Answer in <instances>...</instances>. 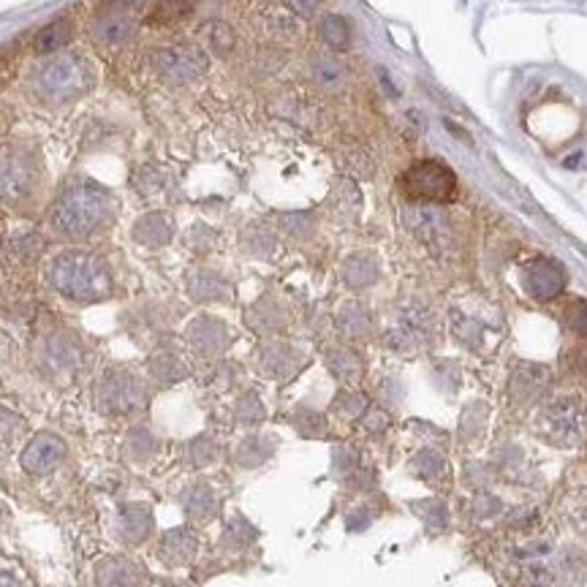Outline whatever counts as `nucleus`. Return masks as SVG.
<instances>
[{"label":"nucleus","instance_id":"obj_1","mask_svg":"<svg viewBox=\"0 0 587 587\" xmlns=\"http://www.w3.org/2000/svg\"><path fill=\"white\" fill-rule=\"evenodd\" d=\"M49 280L74 302H98L112 291V275L104 259L84 251L60 253L49 267Z\"/></svg>","mask_w":587,"mask_h":587},{"label":"nucleus","instance_id":"obj_2","mask_svg":"<svg viewBox=\"0 0 587 587\" xmlns=\"http://www.w3.org/2000/svg\"><path fill=\"white\" fill-rule=\"evenodd\" d=\"M112 215V196L98 188L95 182H79L68 188L52 213V226L71 239L90 237L95 229H101Z\"/></svg>","mask_w":587,"mask_h":587},{"label":"nucleus","instance_id":"obj_3","mask_svg":"<svg viewBox=\"0 0 587 587\" xmlns=\"http://www.w3.org/2000/svg\"><path fill=\"white\" fill-rule=\"evenodd\" d=\"M400 182L411 199H419V202H452L457 196L454 172L444 161H435V158L416 161L403 174Z\"/></svg>","mask_w":587,"mask_h":587},{"label":"nucleus","instance_id":"obj_4","mask_svg":"<svg viewBox=\"0 0 587 587\" xmlns=\"http://www.w3.org/2000/svg\"><path fill=\"white\" fill-rule=\"evenodd\" d=\"M36 82H38L41 95H46L49 101H71V98L82 95L90 87L92 71L82 58L66 55L44 66Z\"/></svg>","mask_w":587,"mask_h":587},{"label":"nucleus","instance_id":"obj_5","mask_svg":"<svg viewBox=\"0 0 587 587\" xmlns=\"http://www.w3.org/2000/svg\"><path fill=\"white\" fill-rule=\"evenodd\" d=\"M544 427L552 438L563 440V444H574L584 435L587 427V411L579 398L574 395H558L544 406Z\"/></svg>","mask_w":587,"mask_h":587},{"label":"nucleus","instance_id":"obj_6","mask_svg":"<svg viewBox=\"0 0 587 587\" xmlns=\"http://www.w3.org/2000/svg\"><path fill=\"white\" fill-rule=\"evenodd\" d=\"M153 68L164 82L185 84L199 74H205L207 60L199 49H193V46H169V49H158L153 55Z\"/></svg>","mask_w":587,"mask_h":587},{"label":"nucleus","instance_id":"obj_7","mask_svg":"<svg viewBox=\"0 0 587 587\" xmlns=\"http://www.w3.org/2000/svg\"><path fill=\"white\" fill-rule=\"evenodd\" d=\"M141 403V383L128 370H112L98 383V406L109 414L133 411Z\"/></svg>","mask_w":587,"mask_h":587},{"label":"nucleus","instance_id":"obj_8","mask_svg":"<svg viewBox=\"0 0 587 587\" xmlns=\"http://www.w3.org/2000/svg\"><path fill=\"white\" fill-rule=\"evenodd\" d=\"M525 288L533 300L538 302H550L560 297L566 288V272L558 261L550 259H538L525 269Z\"/></svg>","mask_w":587,"mask_h":587},{"label":"nucleus","instance_id":"obj_9","mask_svg":"<svg viewBox=\"0 0 587 587\" xmlns=\"http://www.w3.org/2000/svg\"><path fill=\"white\" fill-rule=\"evenodd\" d=\"M63 457H66V444L58 435H38L22 452V468L30 476H46L60 465Z\"/></svg>","mask_w":587,"mask_h":587},{"label":"nucleus","instance_id":"obj_10","mask_svg":"<svg viewBox=\"0 0 587 587\" xmlns=\"http://www.w3.org/2000/svg\"><path fill=\"white\" fill-rule=\"evenodd\" d=\"M139 579H141L139 568L123 558H109L98 566V584L101 587H136Z\"/></svg>","mask_w":587,"mask_h":587},{"label":"nucleus","instance_id":"obj_11","mask_svg":"<svg viewBox=\"0 0 587 587\" xmlns=\"http://www.w3.org/2000/svg\"><path fill=\"white\" fill-rule=\"evenodd\" d=\"M150 522H153V517L144 506H125L117 514V533L123 542L133 544V542H141V538L150 533Z\"/></svg>","mask_w":587,"mask_h":587},{"label":"nucleus","instance_id":"obj_12","mask_svg":"<svg viewBox=\"0 0 587 587\" xmlns=\"http://www.w3.org/2000/svg\"><path fill=\"white\" fill-rule=\"evenodd\" d=\"M28 185H30V177H28V169L14 164V161H6L0 164V199H22L28 193Z\"/></svg>","mask_w":587,"mask_h":587},{"label":"nucleus","instance_id":"obj_13","mask_svg":"<svg viewBox=\"0 0 587 587\" xmlns=\"http://www.w3.org/2000/svg\"><path fill=\"white\" fill-rule=\"evenodd\" d=\"M133 237L141 242V245H164V242H169V237H172V223L166 221V215H144L139 223H136V229H133Z\"/></svg>","mask_w":587,"mask_h":587},{"label":"nucleus","instance_id":"obj_14","mask_svg":"<svg viewBox=\"0 0 587 587\" xmlns=\"http://www.w3.org/2000/svg\"><path fill=\"white\" fill-rule=\"evenodd\" d=\"M196 550V538L188 530H172L169 535H164L161 542V558L169 563H182L193 555Z\"/></svg>","mask_w":587,"mask_h":587},{"label":"nucleus","instance_id":"obj_15","mask_svg":"<svg viewBox=\"0 0 587 587\" xmlns=\"http://www.w3.org/2000/svg\"><path fill=\"white\" fill-rule=\"evenodd\" d=\"M131 33H133L131 20L117 17V14H107L92 25V36L98 41H107V44H120V41L131 38Z\"/></svg>","mask_w":587,"mask_h":587},{"label":"nucleus","instance_id":"obj_16","mask_svg":"<svg viewBox=\"0 0 587 587\" xmlns=\"http://www.w3.org/2000/svg\"><path fill=\"white\" fill-rule=\"evenodd\" d=\"M318 36L324 44H329L332 49H346L351 44V25L337 17V14H326L318 22Z\"/></svg>","mask_w":587,"mask_h":587},{"label":"nucleus","instance_id":"obj_17","mask_svg":"<svg viewBox=\"0 0 587 587\" xmlns=\"http://www.w3.org/2000/svg\"><path fill=\"white\" fill-rule=\"evenodd\" d=\"M68 41H71V25L66 20H58L52 25H46L36 36V49H38V52H55V49L66 46Z\"/></svg>","mask_w":587,"mask_h":587},{"label":"nucleus","instance_id":"obj_18","mask_svg":"<svg viewBox=\"0 0 587 587\" xmlns=\"http://www.w3.org/2000/svg\"><path fill=\"white\" fill-rule=\"evenodd\" d=\"M196 349H202L205 354L215 351L221 342H223V326L210 321V318H202L199 324H193V332H190Z\"/></svg>","mask_w":587,"mask_h":587},{"label":"nucleus","instance_id":"obj_19","mask_svg":"<svg viewBox=\"0 0 587 587\" xmlns=\"http://www.w3.org/2000/svg\"><path fill=\"white\" fill-rule=\"evenodd\" d=\"M342 277H346V283L354 288H365L375 280V264L367 256H354L346 264V269H342Z\"/></svg>","mask_w":587,"mask_h":587},{"label":"nucleus","instance_id":"obj_20","mask_svg":"<svg viewBox=\"0 0 587 587\" xmlns=\"http://www.w3.org/2000/svg\"><path fill=\"white\" fill-rule=\"evenodd\" d=\"M213 493H210V486H205V484H196L193 489H188L185 493V509L193 514V517H207L210 511H213Z\"/></svg>","mask_w":587,"mask_h":587},{"label":"nucleus","instance_id":"obj_21","mask_svg":"<svg viewBox=\"0 0 587 587\" xmlns=\"http://www.w3.org/2000/svg\"><path fill=\"white\" fill-rule=\"evenodd\" d=\"M269 452H272V446L264 444V438H256V435H253V438H248V440H245V444L239 446L237 460H239L242 465H256V462L267 460Z\"/></svg>","mask_w":587,"mask_h":587},{"label":"nucleus","instance_id":"obj_22","mask_svg":"<svg viewBox=\"0 0 587 587\" xmlns=\"http://www.w3.org/2000/svg\"><path fill=\"white\" fill-rule=\"evenodd\" d=\"M128 452H131V457H136V460L153 457V454H156V440H153V435L147 432V430H141V427L131 430V435H128Z\"/></svg>","mask_w":587,"mask_h":587},{"label":"nucleus","instance_id":"obj_23","mask_svg":"<svg viewBox=\"0 0 587 587\" xmlns=\"http://www.w3.org/2000/svg\"><path fill=\"white\" fill-rule=\"evenodd\" d=\"M193 6V0H161L153 12L156 22H169V20H180L188 9Z\"/></svg>","mask_w":587,"mask_h":587},{"label":"nucleus","instance_id":"obj_24","mask_svg":"<svg viewBox=\"0 0 587 587\" xmlns=\"http://www.w3.org/2000/svg\"><path fill=\"white\" fill-rule=\"evenodd\" d=\"M316 79H318L324 87H334V84H340L342 79H346V74H342V68H340L334 60L318 58V63H316Z\"/></svg>","mask_w":587,"mask_h":587},{"label":"nucleus","instance_id":"obj_25","mask_svg":"<svg viewBox=\"0 0 587 587\" xmlns=\"http://www.w3.org/2000/svg\"><path fill=\"white\" fill-rule=\"evenodd\" d=\"M207 30H213V36H210V44H213V49L215 52H221V55H226V52H231V46H234V33L226 28V25H221V22H213Z\"/></svg>","mask_w":587,"mask_h":587},{"label":"nucleus","instance_id":"obj_26","mask_svg":"<svg viewBox=\"0 0 587 587\" xmlns=\"http://www.w3.org/2000/svg\"><path fill=\"white\" fill-rule=\"evenodd\" d=\"M566 321H568V326H571L576 334H584V337H587V302H582V300L571 302L568 310H566Z\"/></svg>","mask_w":587,"mask_h":587},{"label":"nucleus","instance_id":"obj_27","mask_svg":"<svg viewBox=\"0 0 587 587\" xmlns=\"http://www.w3.org/2000/svg\"><path fill=\"white\" fill-rule=\"evenodd\" d=\"M153 373H156L158 378H164V381H174V378H180L185 370H182V365H180L174 357H161V359L153 362Z\"/></svg>","mask_w":587,"mask_h":587},{"label":"nucleus","instance_id":"obj_28","mask_svg":"<svg viewBox=\"0 0 587 587\" xmlns=\"http://www.w3.org/2000/svg\"><path fill=\"white\" fill-rule=\"evenodd\" d=\"M188 454L193 457V462H196V465H205V462H210V460H213L215 449L207 444V440H196V444L188 449Z\"/></svg>","mask_w":587,"mask_h":587},{"label":"nucleus","instance_id":"obj_29","mask_svg":"<svg viewBox=\"0 0 587 587\" xmlns=\"http://www.w3.org/2000/svg\"><path fill=\"white\" fill-rule=\"evenodd\" d=\"M291 4V9L294 12H300V14H310L316 6H318V0H288Z\"/></svg>","mask_w":587,"mask_h":587},{"label":"nucleus","instance_id":"obj_30","mask_svg":"<svg viewBox=\"0 0 587 587\" xmlns=\"http://www.w3.org/2000/svg\"><path fill=\"white\" fill-rule=\"evenodd\" d=\"M0 587H20V584H17V579H14V574H12V571L0 568Z\"/></svg>","mask_w":587,"mask_h":587}]
</instances>
